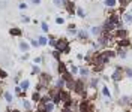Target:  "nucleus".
I'll return each mask as SVG.
<instances>
[{"label": "nucleus", "instance_id": "f257e3e1", "mask_svg": "<svg viewBox=\"0 0 132 112\" xmlns=\"http://www.w3.org/2000/svg\"><path fill=\"white\" fill-rule=\"evenodd\" d=\"M123 78H125V72H123V67L122 66H116L114 67V70H113V73L110 75V79L113 81V82H122L123 81Z\"/></svg>", "mask_w": 132, "mask_h": 112}, {"label": "nucleus", "instance_id": "f03ea898", "mask_svg": "<svg viewBox=\"0 0 132 112\" xmlns=\"http://www.w3.org/2000/svg\"><path fill=\"white\" fill-rule=\"evenodd\" d=\"M56 49H59L62 54H69V52H71V45H69V41L66 39V37L57 39V43H56Z\"/></svg>", "mask_w": 132, "mask_h": 112}, {"label": "nucleus", "instance_id": "7ed1b4c3", "mask_svg": "<svg viewBox=\"0 0 132 112\" xmlns=\"http://www.w3.org/2000/svg\"><path fill=\"white\" fill-rule=\"evenodd\" d=\"M117 103H119V106H122V108L131 106V103H132V96H131V94H122V96L119 97Z\"/></svg>", "mask_w": 132, "mask_h": 112}, {"label": "nucleus", "instance_id": "20e7f679", "mask_svg": "<svg viewBox=\"0 0 132 112\" xmlns=\"http://www.w3.org/2000/svg\"><path fill=\"white\" fill-rule=\"evenodd\" d=\"M68 12V15H75V11H77V6H75L74 0H66L65 2V6H63Z\"/></svg>", "mask_w": 132, "mask_h": 112}, {"label": "nucleus", "instance_id": "39448f33", "mask_svg": "<svg viewBox=\"0 0 132 112\" xmlns=\"http://www.w3.org/2000/svg\"><path fill=\"white\" fill-rule=\"evenodd\" d=\"M116 45L120 46V48H129V46H132V42H131L129 36H128V37H122V39H117V41H116Z\"/></svg>", "mask_w": 132, "mask_h": 112}, {"label": "nucleus", "instance_id": "423d86ee", "mask_svg": "<svg viewBox=\"0 0 132 112\" xmlns=\"http://www.w3.org/2000/svg\"><path fill=\"white\" fill-rule=\"evenodd\" d=\"M101 94H102L104 99L113 100V93H111V90H110L108 85H102V87H101Z\"/></svg>", "mask_w": 132, "mask_h": 112}, {"label": "nucleus", "instance_id": "0eeeda50", "mask_svg": "<svg viewBox=\"0 0 132 112\" xmlns=\"http://www.w3.org/2000/svg\"><path fill=\"white\" fill-rule=\"evenodd\" d=\"M90 73H92V69H90V66H81V67L78 69V75H80L81 78H87Z\"/></svg>", "mask_w": 132, "mask_h": 112}, {"label": "nucleus", "instance_id": "6e6552de", "mask_svg": "<svg viewBox=\"0 0 132 112\" xmlns=\"http://www.w3.org/2000/svg\"><path fill=\"white\" fill-rule=\"evenodd\" d=\"M90 34L95 36V37L101 36L102 34V26H93V27H90Z\"/></svg>", "mask_w": 132, "mask_h": 112}, {"label": "nucleus", "instance_id": "1a4fd4ad", "mask_svg": "<svg viewBox=\"0 0 132 112\" xmlns=\"http://www.w3.org/2000/svg\"><path fill=\"white\" fill-rule=\"evenodd\" d=\"M77 36H78V39L80 41H84V42H89V31L87 30H84V28H81L78 33H77Z\"/></svg>", "mask_w": 132, "mask_h": 112}, {"label": "nucleus", "instance_id": "9d476101", "mask_svg": "<svg viewBox=\"0 0 132 112\" xmlns=\"http://www.w3.org/2000/svg\"><path fill=\"white\" fill-rule=\"evenodd\" d=\"M122 20L125 21L126 26H132V14H131V12H125V14H122Z\"/></svg>", "mask_w": 132, "mask_h": 112}, {"label": "nucleus", "instance_id": "9b49d317", "mask_svg": "<svg viewBox=\"0 0 132 112\" xmlns=\"http://www.w3.org/2000/svg\"><path fill=\"white\" fill-rule=\"evenodd\" d=\"M116 54H117V57H119V58L125 60V58L128 57V49H126V48H120V46H119V49L116 51Z\"/></svg>", "mask_w": 132, "mask_h": 112}, {"label": "nucleus", "instance_id": "f8f14e48", "mask_svg": "<svg viewBox=\"0 0 132 112\" xmlns=\"http://www.w3.org/2000/svg\"><path fill=\"white\" fill-rule=\"evenodd\" d=\"M99 82H101V79H99L98 76H93V78H90V81H89V87H92V88H96V90H98V85H99Z\"/></svg>", "mask_w": 132, "mask_h": 112}, {"label": "nucleus", "instance_id": "ddd939ff", "mask_svg": "<svg viewBox=\"0 0 132 112\" xmlns=\"http://www.w3.org/2000/svg\"><path fill=\"white\" fill-rule=\"evenodd\" d=\"M119 2L117 0H104V6L105 8H117Z\"/></svg>", "mask_w": 132, "mask_h": 112}, {"label": "nucleus", "instance_id": "4468645a", "mask_svg": "<svg viewBox=\"0 0 132 112\" xmlns=\"http://www.w3.org/2000/svg\"><path fill=\"white\" fill-rule=\"evenodd\" d=\"M57 72H59V75L68 72V67H66V64H65L63 61H59V64H57Z\"/></svg>", "mask_w": 132, "mask_h": 112}, {"label": "nucleus", "instance_id": "2eb2a0df", "mask_svg": "<svg viewBox=\"0 0 132 112\" xmlns=\"http://www.w3.org/2000/svg\"><path fill=\"white\" fill-rule=\"evenodd\" d=\"M41 97H42V96H41V93H39V91L36 90V91L33 93V94H32V102H35V103H39Z\"/></svg>", "mask_w": 132, "mask_h": 112}, {"label": "nucleus", "instance_id": "dca6fc26", "mask_svg": "<svg viewBox=\"0 0 132 112\" xmlns=\"http://www.w3.org/2000/svg\"><path fill=\"white\" fill-rule=\"evenodd\" d=\"M20 87H21V90H23V91H27V90H29V87H30V81H29V79H24V81H21Z\"/></svg>", "mask_w": 132, "mask_h": 112}, {"label": "nucleus", "instance_id": "f3484780", "mask_svg": "<svg viewBox=\"0 0 132 112\" xmlns=\"http://www.w3.org/2000/svg\"><path fill=\"white\" fill-rule=\"evenodd\" d=\"M21 28H17V27H14V28H9V34H12V36H21Z\"/></svg>", "mask_w": 132, "mask_h": 112}, {"label": "nucleus", "instance_id": "a211bd4d", "mask_svg": "<svg viewBox=\"0 0 132 112\" xmlns=\"http://www.w3.org/2000/svg\"><path fill=\"white\" fill-rule=\"evenodd\" d=\"M123 72H125V78L132 79V67H123Z\"/></svg>", "mask_w": 132, "mask_h": 112}, {"label": "nucleus", "instance_id": "6ab92c4d", "mask_svg": "<svg viewBox=\"0 0 132 112\" xmlns=\"http://www.w3.org/2000/svg\"><path fill=\"white\" fill-rule=\"evenodd\" d=\"M38 42H39V46H45V45H48V37H45V36H39Z\"/></svg>", "mask_w": 132, "mask_h": 112}, {"label": "nucleus", "instance_id": "aec40b11", "mask_svg": "<svg viewBox=\"0 0 132 112\" xmlns=\"http://www.w3.org/2000/svg\"><path fill=\"white\" fill-rule=\"evenodd\" d=\"M75 14H77L80 18H86V12H84V9H83L81 6H77V11H75Z\"/></svg>", "mask_w": 132, "mask_h": 112}, {"label": "nucleus", "instance_id": "412c9836", "mask_svg": "<svg viewBox=\"0 0 132 112\" xmlns=\"http://www.w3.org/2000/svg\"><path fill=\"white\" fill-rule=\"evenodd\" d=\"M20 49H21L23 52H27V51L30 49V46H29V45H27L24 41H21V43H20Z\"/></svg>", "mask_w": 132, "mask_h": 112}, {"label": "nucleus", "instance_id": "4be33fe9", "mask_svg": "<svg viewBox=\"0 0 132 112\" xmlns=\"http://www.w3.org/2000/svg\"><path fill=\"white\" fill-rule=\"evenodd\" d=\"M117 2H119V5H120L122 8H128V6L131 5L132 0H117Z\"/></svg>", "mask_w": 132, "mask_h": 112}, {"label": "nucleus", "instance_id": "5701e85b", "mask_svg": "<svg viewBox=\"0 0 132 112\" xmlns=\"http://www.w3.org/2000/svg\"><path fill=\"white\" fill-rule=\"evenodd\" d=\"M65 2H66V0H53L54 6H57V8H63L65 6Z\"/></svg>", "mask_w": 132, "mask_h": 112}, {"label": "nucleus", "instance_id": "b1692460", "mask_svg": "<svg viewBox=\"0 0 132 112\" xmlns=\"http://www.w3.org/2000/svg\"><path fill=\"white\" fill-rule=\"evenodd\" d=\"M78 69H80V67H77L75 64H71V66H69V72H71L72 75H78Z\"/></svg>", "mask_w": 132, "mask_h": 112}, {"label": "nucleus", "instance_id": "393cba45", "mask_svg": "<svg viewBox=\"0 0 132 112\" xmlns=\"http://www.w3.org/2000/svg\"><path fill=\"white\" fill-rule=\"evenodd\" d=\"M23 106H24V109H32V103H30V100H26V99H23Z\"/></svg>", "mask_w": 132, "mask_h": 112}, {"label": "nucleus", "instance_id": "a878e982", "mask_svg": "<svg viewBox=\"0 0 132 112\" xmlns=\"http://www.w3.org/2000/svg\"><path fill=\"white\" fill-rule=\"evenodd\" d=\"M41 28H42V31H45V33L50 31V26H48V23H45V21L41 23Z\"/></svg>", "mask_w": 132, "mask_h": 112}, {"label": "nucleus", "instance_id": "bb28decb", "mask_svg": "<svg viewBox=\"0 0 132 112\" xmlns=\"http://www.w3.org/2000/svg\"><path fill=\"white\" fill-rule=\"evenodd\" d=\"M5 100H6L8 103H11V102H12V94H11V93H8V91L5 93Z\"/></svg>", "mask_w": 132, "mask_h": 112}, {"label": "nucleus", "instance_id": "cd10ccee", "mask_svg": "<svg viewBox=\"0 0 132 112\" xmlns=\"http://www.w3.org/2000/svg\"><path fill=\"white\" fill-rule=\"evenodd\" d=\"M56 24H59V26L65 24V18H62V16H57V18H56Z\"/></svg>", "mask_w": 132, "mask_h": 112}, {"label": "nucleus", "instance_id": "c85d7f7f", "mask_svg": "<svg viewBox=\"0 0 132 112\" xmlns=\"http://www.w3.org/2000/svg\"><path fill=\"white\" fill-rule=\"evenodd\" d=\"M8 76V73L5 72V70H2V69H0V79H5Z\"/></svg>", "mask_w": 132, "mask_h": 112}, {"label": "nucleus", "instance_id": "c756f323", "mask_svg": "<svg viewBox=\"0 0 132 112\" xmlns=\"http://www.w3.org/2000/svg\"><path fill=\"white\" fill-rule=\"evenodd\" d=\"M32 73H33V75L39 73V67H38V66H33V69H32Z\"/></svg>", "mask_w": 132, "mask_h": 112}, {"label": "nucleus", "instance_id": "7c9ffc66", "mask_svg": "<svg viewBox=\"0 0 132 112\" xmlns=\"http://www.w3.org/2000/svg\"><path fill=\"white\" fill-rule=\"evenodd\" d=\"M21 20H23L24 23H29V21H30V18H29L27 15H21Z\"/></svg>", "mask_w": 132, "mask_h": 112}, {"label": "nucleus", "instance_id": "2f4dec72", "mask_svg": "<svg viewBox=\"0 0 132 112\" xmlns=\"http://www.w3.org/2000/svg\"><path fill=\"white\" fill-rule=\"evenodd\" d=\"M30 45L36 48V46H39V42H38V41H30Z\"/></svg>", "mask_w": 132, "mask_h": 112}, {"label": "nucleus", "instance_id": "473e14b6", "mask_svg": "<svg viewBox=\"0 0 132 112\" xmlns=\"http://www.w3.org/2000/svg\"><path fill=\"white\" fill-rule=\"evenodd\" d=\"M33 61H35V63H36V64H39V63H41V61H42V57H36V58H35V60H33Z\"/></svg>", "mask_w": 132, "mask_h": 112}, {"label": "nucleus", "instance_id": "72a5a7b5", "mask_svg": "<svg viewBox=\"0 0 132 112\" xmlns=\"http://www.w3.org/2000/svg\"><path fill=\"white\" fill-rule=\"evenodd\" d=\"M26 8H27L26 3H20V9H26Z\"/></svg>", "mask_w": 132, "mask_h": 112}, {"label": "nucleus", "instance_id": "f704fd0d", "mask_svg": "<svg viewBox=\"0 0 132 112\" xmlns=\"http://www.w3.org/2000/svg\"><path fill=\"white\" fill-rule=\"evenodd\" d=\"M32 3H35V5H41V0H32Z\"/></svg>", "mask_w": 132, "mask_h": 112}, {"label": "nucleus", "instance_id": "c9c22d12", "mask_svg": "<svg viewBox=\"0 0 132 112\" xmlns=\"http://www.w3.org/2000/svg\"><path fill=\"white\" fill-rule=\"evenodd\" d=\"M126 9H128V12H131V14H132V5H129V6H128Z\"/></svg>", "mask_w": 132, "mask_h": 112}]
</instances>
